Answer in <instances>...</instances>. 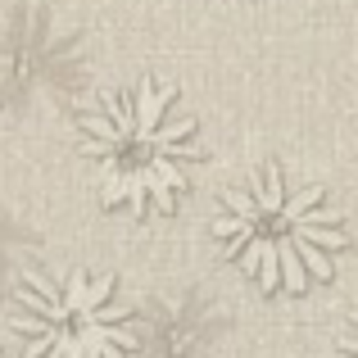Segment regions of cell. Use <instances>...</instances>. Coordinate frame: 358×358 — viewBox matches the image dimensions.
<instances>
[{"label": "cell", "instance_id": "7a4b0ae2", "mask_svg": "<svg viewBox=\"0 0 358 358\" xmlns=\"http://www.w3.org/2000/svg\"><path fill=\"white\" fill-rule=\"evenodd\" d=\"M177 82L141 78L136 87L82 109V155L96 164V191L105 209H127L136 218L173 213L186 191V168L200 159L195 118L177 109Z\"/></svg>", "mask_w": 358, "mask_h": 358}, {"label": "cell", "instance_id": "277c9868", "mask_svg": "<svg viewBox=\"0 0 358 358\" xmlns=\"http://www.w3.org/2000/svg\"><path fill=\"white\" fill-rule=\"evenodd\" d=\"M341 350H345V358H358V317H350V327L341 336Z\"/></svg>", "mask_w": 358, "mask_h": 358}, {"label": "cell", "instance_id": "3957f363", "mask_svg": "<svg viewBox=\"0 0 358 358\" xmlns=\"http://www.w3.org/2000/svg\"><path fill=\"white\" fill-rule=\"evenodd\" d=\"M14 327L23 358H131L141 331L109 272L27 268L14 286Z\"/></svg>", "mask_w": 358, "mask_h": 358}, {"label": "cell", "instance_id": "6da1fadb", "mask_svg": "<svg viewBox=\"0 0 358 358\" xmlns=\"http://www.w3.org/2000/svg\"><path fill=\"white\" fill-rule=\"evenodd\" d=\"M213 241L259 290L304 295L331 281L336 254L350 250V227L322 186H299L281 168H263L254 182L222 195Z\"/></svg>", "mask_w": 358, "mask_h": 358}]
</instances>
